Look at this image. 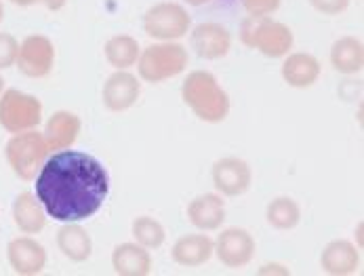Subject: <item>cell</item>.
Wrapping results in <instances>:
<instances>
[{
    "mask_svg": "<svg viewBox=\"0 0 364 276\" xmlns=\"http://www.w3.org/2000/svg\"><path fill=\"white\" fill-rule=\"evenodd\" d=\"M310 4L324 15H339L350 6V0H310Z\"/></svg>",
    "mask_w": 364,
    "mask_h": 276,
    "instance_id": "cell-28",
    "label": "cell"
},
{
    "mask_svg": "<svg viewBox=\"0 0 364 276\" xmlns=\"http://www.w3.org/2000/svg\"><path fill=\"white\" fill-rule=\"evenodd\" d=\"M109 177L104 165L85 152L61 150L45 161L36 177V196L57 221L95 216L107 198Z\"/></svg>",
    "mask_w": 364,
    "mask_h": 276,
    "instance_id": "cell-1",
    "label": "cell"
},
{
    "mask_svg": "<svg viewBox=\"0 0 364 276\" xmlns=\"http://www.w3.org/2000/svg\"><path fill=\"white\" fill-rule=\"evenodd\" d=\"M105 57L114 68L127 70L139 59V43L131 36H114L105 43Z\"/></svg>",
    "mask_w": 364,
    "mask_h": 276,
    "instance_id": "cell-23",
    "label": "cell"
},
{
    "mask_svg": "<svg viewBox=\"0 0 364 276\" xmlns=\"http://www.w3.org/2000/svg\"><path fill=\"white\" fill-rule=\"evenodd\" d=\"M112 266L116 275L144 276L152 272V258L139 243H124L114 249Z\"/></svg>",
    "mask_w": 364,
    "mask_h": 276,
    "instance_id": "cell-14",
    "label": "cell"
},
{
    "mask_svg": "<svg viewBox=\"0 0 364 276\" xmlns=\"http://www.w3.org/2000/svg\"><path fill=\"white\" fill-rule=\"evenodd\" d=\"M133 236L146 249H156L164 243V228L152 218H137L133 221Z\"/></svg>",
    "mask_w": 364,
    "mask_h": 276,
    "instance_id": "cell-25",
    "label": "cell"
},
{
    "mask_svg": "<svg viewBox=\"0 0 364 276\" xmlns=\"http://www.w3.org/2000/svg\"><path fill=\"white\" fill-rule=\"evenodd\" d=\"M301 220L299 205L293 198H276L267 205V223L276 230H291Z\"/></svg>",
    "mask_w": 364,
    "mask_h": 276,
    "instance_id": "cell-24",
    "label": "cell"
},
{
    "mask_svg": "<svg viewBox=\"0 0 364 276\" xmlns=\"http://www.w3.org/2000/svg\"><path fill=\"white\" fill-rule=\"evenodd\" d=\"M49 159V148L45 135L30 129L23 133H15L6 144V161L13 173L26 181L34 179L41 166Z\"/></svg>",
    "mask_w": 364,
    "mask_h": 276,
    "instance_id": "cell-4",
    "label": "cell"
},
{
    "mask_svg": "<svg viewBox=\"0 0 364 276\" xmlns=\"http://www.w3.org/2000/svg\"><path fill=\"white\" fill-rule=\"evenodd\" d=\"M45 4H47V9H51V11H59L63 4H65V0H43Z\"/></svg>",
    "mask_w": 364,
    "mask_h": 276,
    "instance_id": "cell-29",
    "label": "cell"
},
{
    "mask_svg": "<svg viewBox=\"0 0 364 276\" xmlns=\"http://www.w3.org/2000/svg\"><path fill=\"white\" fill-rule=\"evenodd\" d=\"M53 61H55V47L51 41L47 36L34 34L19 45L15 63L21 74L30 78H43L53 70Z\"/></svg>",
    "mask_w": 364,
    "mask_h": 276,
    "instance_id": "cell-8",
    "label": "cell"
},
{
    "mask_svg": "<svg viewBox=\"0 0 364 276\" xmlns=\"http://www.w3.org/2000/svg\"><path fill=\"white\" fill-rule=\"evenodd\" d=\"M43 118V104L28 93L6 89L0 95V124L9 133H23L36 129Z\"/></svg>",
    "mask_w": 364,
    "mask_h": 276,
    "instance_id": "cell-6",
    "label": "cell"
},
{
    "mask_svg": "<svg viewBox=\"0 0 364 276\" xmlns=\"http://www.w3.org/2000/svg\"><path fill=\"white\" fill-rule=\"evenodd\" d=\"M78 133H80V118L76 114L63 110L55 112L45 129V142L49 152L70 148L78 139Z\"/></svg>",
    "mask_w": 364,
    "mask_h": 276,
    "instance_id": "cell-15",
    "label": "cell"
},
{
    "mask_svg": "<svg viewBox=\"0 0 364 276\" xmlns=\"http://www.w3.org/2000/svg\"><path fill=\"white\" fill-rule=\"evenodd\" d=\"M240 2L251 15H272L280 6V0H240Z\"/></svg>",
    "mask_w": 364,
    "mask_h": 276,
    "instance_id": "cell-27",
    "label": "cell"
},
{
    "mask_svg": "<svg viewBox=\"0 0 364 276\" xmlns=\"http://www.w3.org/2000/svg\"><path fill=\"white\" fill-rule=\"evenodd\" d=\"M57 247L72 262H85V260H89V255L93 251L89 232L85 228H80L76 221H70L68 225H63L57 232Z\"/></svg>",
    "mask_w": 364,
    "mask_h": 276,
    "instance_id": "cell-20",
    "label": "cell"
},
{
    "mask_svg": "<svg viewBox=\"0 0 364 276\" xmlns=\"http://www.w3.org/2000/svg\"><path fill=\"white\" fill-rule=\"evenodd\" d=\"M320 264L328 275H352L360 264V255L350 240H333L322 251Z\"/></svg>",
    "mask_w": 364,
    "mask_h": 276,
    "instance_id": "cell-16",
    "label": "cell"
},
{
    "mask_svg": "<svg viewBox=\"0 0 364 276\" xmlns=\"http://www.w3.org/2000/svg\"><path fill=\"white\" fill-rule=\"evenodd\" d=\"M144 30L158 41H177L190 30V15L181 4L160 2L154 4L144 17Z\"/></svg>",
    "mask_w": 364,
    "mask_h": 276,
    "instance_id": "cell-7",
    "label": "cell"
},
{
    "mask_svg": "<svg viewBox=\"0 0 364 276\" xmlns=\"http://www.w3.org/2000/svg\"><path fill=\"white\" fill-rule=\"evenodd\" d=\"M190 221L200 230H217L225 220V207L223 201L217 194H205L190 203L188 207Z\"/></svg>",
    "mask_w": 364,
    "mask_h": 276,
    "instance_id": "cell-21",
    "label": "cell"
},
{
    "mask_svg": "<svg viewBox=\"0 0 364 276\" xmlns=\"http://www.w3.org/2000/svg\"><path fill=\"white\" fill-rule=\"evenodd\" d=\"M183 102L205 122H221L230 112V97L210 72H192L181 87Z\"/></svg>",
    "mask_w": 364,
    "mask_h": 276,
    "instance_id": "cell-2",
    "label": "cell"
},
{
    "mask_svg": "<svg viewBox=\"0 0 364 276\" xmlns=\"http://www.w3.org/2000/svg\"><path fill=\"white\" fill-rule=\"evenodd\" d=\"M320 76V61L308 53H293L282 63V78L295 89H308Z\"/></svg>",
    "mask_w": 364,
    "mask_h": 276,
    "instance_id": "cell-19",
    "label": "cell"
},
{
    "mask_svg": "<svg viewBox=\"0 0 364 276\" xmlns=\"http://www.w3.org/2000/svg\"><path fill=\"white\" fill-rule=\"evenodd\" d=\"M192 49L205 59H219L228 55L232 47V36L221 23H200L190 36Z\"/></svg>",
    "mask_w": 364,
    "mask_h": 276,
    "instance_id": "cell-12",
    "label": "cell"
},
{
    "mask_svg": "<svg viewBox=\"0 0 364 276\" xmlns=\"http://www.w3.org/2000/svg\"><path fill=\"white\" fill-rule=\"evenodd\" d=\"M215 249V243L205 236V234H188L181 236L175 247H173V260L179 266H188V268H196L203 266L205 262L210 260Z\"/></svg>",
    "mask_w": 364,
    "mask_h": 276,
    "instance_id": "cell-17",
    "label": "cell"
},
{
    "mask_svg": "<svg viewBox=\"0 0 364 276\" xmlns=\"http://www.w3.org/2000/svg\"><path fill=\"white\" fill-rule=\"evenodd\" d=\"M331 63L341 74H356L364 65L363 43L354 36L339 38L331 49Z\"/></svg>",
    "mask_w": 364,
    "mask_h": 276,
    "instance_id": "cell-22",
    "label": "cell"
},
{
    "mask_svg": "<svg viewBox=\"0 0 364 276\" xmlns=\"http://www.w3.org/2000/svg\"><path fill=\"white\" fill-rule=\"evenodd\" d=\"M186 2H190V4H194V6H200V4H207L210 0H186Z\"/></svg>",
    "mask_w": 364,
    "mask_h": 276,
    "instance_id": "cell-31",
    "label": "cell"
},
{
    "mask_svg": "<svg viewBox=\"0 0 364 276\" xmlns=\"http://www.w3.org/2000/svg\"><path fill=\"white\" fill-rule=\"evenodd\" d=\"M2 17H4V9H2V2H0V23H2Z\"/></svg>",
    "mask_w": 364,
    "mask_h": 276,
    "instance_id": "cell-33",
    "label": "cell"
},
{
    "mask_svg": "<svg viewBox=\"0 0 364 276\" xmlns=\"http://www.w3.org/2000/svg\"><path fill=\"white\" fill-rule=\"evenodd\" d=\"M9 264L15 275H38L47 264V251L41 243L30 236L13 238L6 247Z\"/></svg>",
    "mask_w": 364,
    "mask_h": 276,
    "instance_id": "cell-10",
    "label": "cell"
},
{
    "mask_svg": "<svg viewBox=\"0 0 364 276\" xmlns=\"http://www.w3.org/2000/svg\"><path fill=\"white\" fill-rule=\"evenodd\" d=\"M2 91H4V80H2V76H0V95H2Z\"/></svg>",
    "mask_w": 364,
    "mask_h": 276,
    "instance_id": "cell-32",
    "label": "cell"
},
{
    "mask_svg": "<svg viewBox=\"0 0 364 276\" xmlns=\"http://www.w3.org/2000/svg\"><path fill=\"white\" fill-rule=\"evenodd\" d=\"M139 74L148 83H162L181 74L188 65V51L171 41L148 47L139 55Z\"/></svg>",
    "mask_w": 364,
    "mask_h": 276,
    "instance_id": "cell-5",
    "label": "cell"
},
{
    "mask_svg": "<svg viewBox=\"0 0 364 276\" xmlns=\"http://www.w3.org/2000/svg\"><path fill=\"white\" fill-rule=\"evenodd\" d=\"M19 53V43L15 36L11 34H2L0 32V70H6L11 65H15Z\"/></svg>",
    "mask_w": 364,
    "mask_h": 276,
    "instance_id": "cell-26",
    "label": "cell"
},
{
    "mask_svg": "<svg viewBox=\"0 0 364 276\" xmlns=\"http://www.w3.org/2000/svg\"><path fill=\"white\" fill-rule=\"evenodd\" d=\"M13 4H19V6H30V4H36L38 0H11Z\"/></svg>",
    "mask_w": 364,
    "mask_h": 276,
    "instance_id": "cell-30",
    "label": "cell"
},
{
    "mask_svg": "<svg viewBox=\"0 0 364 276\" xmlns=\"http://www.w3.org/2000/svg\"><path fill=\"white\" fill-rule=\"evenodd\" d=\"M141 93L139 80L129 72H116L107 78L104 87V104L114 112L131 108Z\"/></svg>",
    "mask_w": 364,
    "mask_h": 276,
    "instance_id": "cell-13",
    "label": "cell"
},
{
    "mask_svg": "<svg viewBox=\"0 0 364 276\" xmlns=\"http://www.w3.org/2000/svg\"><path fill=\"white\" fill-rule=\"evenodd\" d=\"M251 166L242 159H221L213 165V184L225 196H240L251 186Z\"/></svg>",
    "mask_w": 364,
    "mask_h": 276,
    "instance_id": "cell-11",
    "label": "cell"
},
{
    "mask_svg": "<svg viewBox=\"0 0 364 276\" xmlns=\"http://www.w3.org/2000/svg\"><path fill=\"white\" fill-rule=\"evenodd\" d=\"M240 38L247 47L257 49L265 57H284L293 47V32L280 23L269 19L267 15H249L242 21Z\"/></svg>",
    "mask_w": 364,
    "mask_h": 276,
    "instance_id": "cell-3",
    "label": "cell"
},
{
    "mask_svg": "<svg viewBox=\"0 0 364 276\" xmlns=\"http://www.w3.org/2000/svg\"><path fill=\"white\" fill-rule=\"evenodd\" d=\"M219 262L228 268H242L255 255V240L242 228H230L219 234L215 249Z\"/></svg>",
    "mask_w": 364,
    "mask_h": 276,
    "instance_id": "cell-9",
    "label": "cell"
},
{
    "mask_svg": "<svg viewBox=\"0 0 364 276\" xmlns=\"http://www.w3.org/2000/svg\"><path fill=\"white\" fill-rule=\"evenodd\" d=\"M13 220L23 234H38L47 223V211L34 194L21 192L13 203Z\"/></svg>",
    "mask_w": 364,
    "mask_h": 276,
    "instance_id": "cell-18",
    "label": "cell"
}]
</instances>
